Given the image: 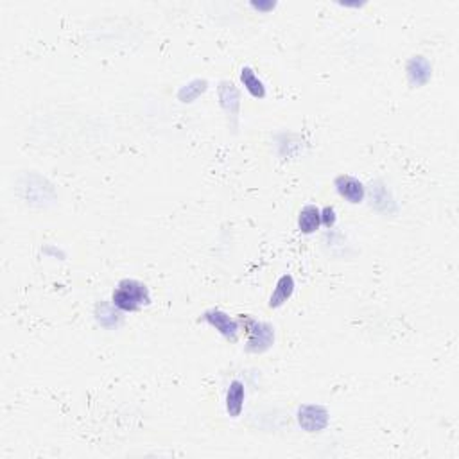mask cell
<instances>
[{"label":"cell","mask_w":459,"mask_h":459,"mask_svg":"<svg viewBox=\"0 0 459 459\" xmlns=\"http://www.w3.org/2000/svg\"><path fill=\"white\" fill-rule=\"evenodd\" d=\"M112 302L113 305L122 310V312L140 310L142 307H147L151 303L150 287L138 280L126 278V280L119 282L117 289L113 291Z\"/></svg>","instance_id":"cell-1"},{"label":"cell","mask_w":459,"mask_h":459,"mask_svg":"<svg viewBox=\"0 0 459 459\" xmlns=\"http://www.w3.org/2000/svg\"><path fill=\"white\" fill-rule=\"evenodd\" d=\"M240 328H245L248 334V344L246 350L249 354H264L275 344V328L265 321L252 318V316L240 314L239 318Z\"/></svg>","instance_id":"cell-2"},{"label":"cell","mask_w":459,"mask_h":459,"mask_svg":"<svg viewBox=\"0 0 459 459\" xmlns=\"http://www.w3.org/2000/svg\"><path fill=\"white\" fill-rule=\"evenodd\" d=\"M328 422H330V414L327 407L319 404H305L298 409V423L307 432H321L323 429H327Z\"/></svg>","instance_id":"cell-3"},{"label":"cell","mask_w":459,"mask_h":459,"mask_svg":"<svg viewBox=\"0 0 459 459\" xmlns=\"http://www.w3.org/2000/svg\"><path fill=\"white\" fill-rule=\"evenodd\" d=\"M201 319L207 321L208 325H212L215 330L219 332L221 335H224L228 341H232V343H235L237 337H239V332H240L239 319L230 318V316H228L226 312H223V310L219 309L207 310V312L199 318V321H201Z\"/></svg>","instance_id":"cell-4"},{"label":"cell","mask_w":459,"mask_h":459,"mask_svg":"<svg viewBox=\"0 0 459 459\" xmlns=\"http://www.w3.org/2000/svg\"><path fill=\"white\" fill-rule=\"evenodd\" d=\"M219 103L224 113L228 115L230 126L235 131L239 128V113H240V94L232 81H221L219 83Z\"/></svg>","instance_id":"cell-5"},{"label":"cell","mask_w":459,"mask_h":459,"mask_svg":"<svg viewBox=\"0 0 459 459\" xmlns=\"http://www.w3.org/2000/svg\"><path fill=\"white\" fill-rule=\"evenodd\" d=\"M370 205H372V208H375L377 212H381V214L393 215L398 212L397 201H395L393 194H391L388 187L382 182H379V180L372 182V185H370Z\"/></svg>","instance_id":"cell-6"},{"label":"cell","mask_w":459,"mask_h":459,"mask_svg":"<svg viewBox=\"0 0 459 459\" xmlns=\"http://www.w3.org/2000/svg\"><path fill=\"white\" fill-rule=\"evenodd\" d=\"M335 189H337V192H340L341 198H344L348 201V203H360L364 199V196H366V191H364V185L359 182L357 178H354V176H348V174H341V176H337L334 182Z\"/></svg>","instance_id":"cell-7"},{"label":"cell","mask_w":459,"mask_h":459,"mask_svg":"<svg viewBox=\"0 0 459 459\" xmlns=\"http://www.w3.org/2000/svg\"><path fill=\"white\" fill-rule=\"evenodd\" d=\"M407 78L413 87H423L429 83L430 75H432V66H430L429 59L423 56H413L406 65Z\"/></svg>","instance_id":"cell-8"},{"label":"cell","mask_w":459,"mask_h":459,"mask_svg":"<svg viewBox=\"0 0 459 459\" xmlns=\"http://www.w3.org/2000/svg\"><path fill=\"white\" fill-rule=\"evenodd\" d=\"M246 389L240 381H232L230 388L226 391V413L232 418L240 416L242 407H245Z\"/></svg>","instance_id":"cell-9"},{"label":"cell","mask_w":459,"mask_h":459,"mask_svg":"<svg viewBox=\"0 0 459 459\" xmlns=\"http://www.w3.org/2000/svg\"><path fill=\"white\" fill-rule=\"evenodd\" d=\"M96 319L101 327L115 328L122 321V310L117 309L115 305L108 302H99L96 305Z\"/></svg>","instance_id":"cell-10"},{"label":"cell","mask_w":459,"mask_h":459,"mask_svg":"<svg viewBox=\"0 0 459 459\" xmlns=\"http://www.w3.org/2000/svg\"><path fill=\"white\" fill-rule=\"evenodd\" d=\"M294 293V278L291 275H282L277 282V287H275L271 298H269V309H278L282 307L287 300L293 296Z\"/></svg>","instance_id":"cell-11"},{"label":"cell","mask_w":459,"mask_h":459,"mask_svg":"<svg viewBox=\"0 0 459 459\" xmlns=\"http://www.w3.org/2000/svg\"><path fill=\"white\" fill-rule=\"evenodd\" d=\"M321 224V210L316 205H307L298 215V228L303 233H314Z\"/></svg>","instance_id":"cell-12"},{"label":"cell","mask_w":459,"mask_h":459,"mask_svg":"<svg viewBox=\"0 0 459 459\" xmlns=\"http://www.w3.org/2000/svg\"><path fill=\"white\" fill-rule=\"evenodd\" d=\"M240 81H242L246 90H248L255 99H264L265 87L261 79H258V75L255 74L252 66H245V68H242V72H240Z\"/></svg>","instance_id":"cell-13"},{"label":"cell","mask_w":459,"mask_h":459,"mask_svg":"<svg viewBox=\"0 0 459 459\" xmlns=\"http://www.w3.org/2000/svg\"><path fill=\"white\" fill-rule=\"evenodd\" d=\"M208 88V81L207 79H192L187 85H183L182 88L178 90V99L182 103H194L201 94H205Z\"/></svg>","instance_id":"cell-14"},{"label":"cell","mask_w":459,"mask_h":459,"mask_svg":"<svg viewBox=\"0 0 459 459\" xmlns=\"http://www.w3.org/2000/svg\"><path fill=\"white\" fill-rule=\"evenodd\" d=\"M335 219H337V215H335V208L334 207H325L321 210V224H325L327 228H332L335 224Z\"/></svg>","instance_id":"cell-15"},{"label":"cell","mask_w":459,"mask_h":459,"mask_svg":"<svg viewBox=\"0 0 459 459\" xmlns=\"http://www.w3.org/2000/svg\"><path fill=\"white\" fill-rule=\"evenodd\" d=\"M252 6H253V8H255V9H273L277 4H275V2H268V4H261V2H258V4H256V2H253Z\"/></svg>","instance_id":"cell-16"}]
</instances>
